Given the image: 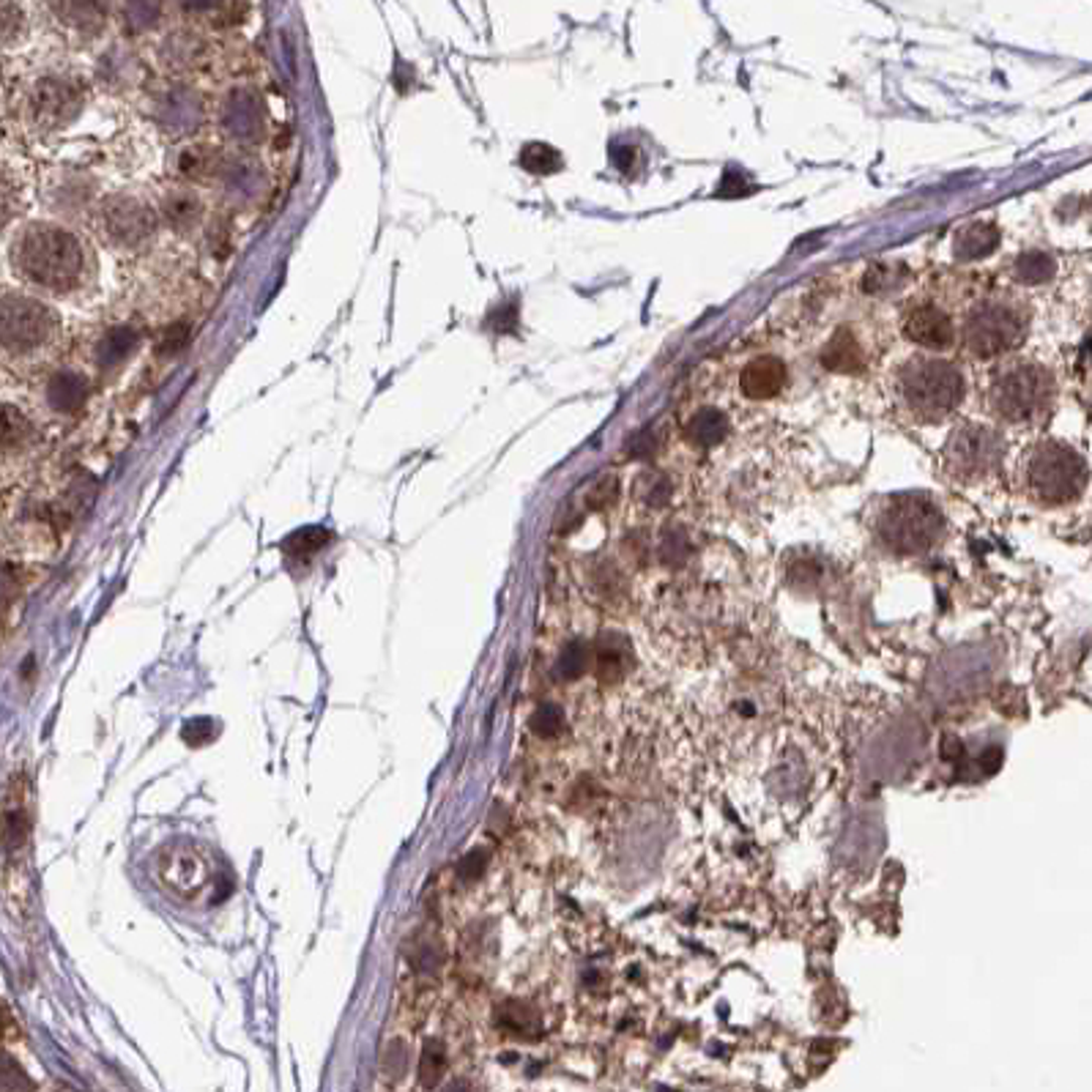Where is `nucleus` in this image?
Returning a JSON list of instances; mask_svg holds the SVG:
<instances>
[{"instance_id":"1","label":"nucleus","mask_w":1092,"mask_h":1092,"mask_svg":"<svg viewBox=\"0 0 1092 1092\" xmlns=\"http://www.w3.org/2000/svg\"><path fill=\"white\" fill-rule=\"evenodd\" d=\"M964 372L958 364L931 353L909 356L896 372V398L909 420L936 425L947 420L964 401Z\"/></svg>"},{"instance_id":"2","label":"nucleus","mask_w":1092,"mask_h":1092,"mask_svg":"<svg viewBox=\"0 0 1092 1092\" xmlns=\"http://www.w3.org/2000/svg\"><path fill=\"white\" fill-rule=\"evenodd\" d=\"M1052 372L1035 361H1004L988 375L985 409L1007 428H1030L1049 417L1054 406Z\"/></svg>"},{"instance_id":"3","label":"nucleus","mask_w":1092,"mask_h":1092,"mask_svg":"<svg viewBox=\"0 0 1092 1092\" xmlns=\"http://www.w3.org/2000/svg\"><path fill=\"white\" fill-rule=\"evenodd\" d=\"M14 266L36 285L66 291L77 283L86 253L74 236L52 224H30L14 245Z\"/></svg>"},{"instance_id":"4","label":"nucleus","mask_w":1092,"mask_h":1092,"mask_svg":"<svg viewBox=\"0 0 1092 1092\" xmlns=\"http://www.w3.org/2000/svg\"><path fill=\"white\" fill-rule=\"evenodd\" d=\"M1030 318L1022 304L1007 296H985L961 318L958 340L972 359L994 361L1027 340Z\"/></svg>"},{"instance_id":"5","label":"nucleus","mask_w":1092,"mask_h":1092,"mask_svg":"<svg viewBox=\"0 0 1092 1092\" xmlns=\"http://www.w3.org/2000/svg\"><path fill=\"white\" fill-rule=\"evenodd\" d=\"M945 528V517L931 498L920 493H898L877 504L874 531L879 545L901 557H915L934 545Z\"/></svg>"},{"instance_id":"6","label":"nucleus","mask_w":1092,"mask_h":1092,"mask_svg":"<svg viewBox=\"0 0 1092 1092\" xmlns=\"http://www.w3.org/2000/svg\"><path fill=\"white\" fill-rule=\"evenodd\" d=\"M1022 482L1027 493L1041 504H1068L1082 496L1087 485V463L1076 449L1060 441H1041L1027 449L1022 460Z\"/></svg>"},{"instance_id":"7","label":"nucleus","mask_w":1092,"mask_h":1092,"mask_svg":"<svg viewBox=\"0 0 1092 1092\" xmlns=\"http://www.w3.org/2000/svg\"><path fill=\"white\" fill-rule=\"evenodd\" d=\"M1004 441L994 428L980 422H961L947 436L942 449L945 471L958 482H983L1002 466Z\"/></svg>"},{"instance_id":"8","label":"nucleus","mask_w":1092,"mask_h":1092,"mask_svg":"<svg viewBox=\"0 0 1092 1092\" xmlns=\"http://www.w3.org/2000/svg\"><path fill=\"white\" fill-rule=\"evenodd\" d=\"M156 877L181 901H195L214 888L216 860L200 843L176 840L156 854Z\"/></svg>"},{"instance_id":"9","label":"nucleus","mask_w":1092,"mask_h":1092,"mask_svg":"<svg viewBox=\"0 0 1092 1092\" xmlns=\"http://www.w3.org/2000/svg\"><path fill=\"white\" fill-rule=\"evenodd\" d=\"M52 312L44 304L22 296H9L3 304V345L11 353H25L39 348L52 332Z\"/></svg>"},{"instance_id":"10","label":"nucleus","mask_w":1092,"mask_h":1092,"mask_svg":"<svg viewBox=\"0 0 1092 1092\" xmlns=\"http://www.w3.org/2000/svg\"><path fill=\"white\" fill-rule=\"evenodd\" d=\"M901 332L909 342H915L926 351H945L958 337V326L950 310L939 302L920 299L912 302L901 315Z\"/></svg>"},{"instance_id":"11","label":"nucleus","mask_w":1092,"mask_h":1092,"mask_svg":"<svg viewBox=\"0 0 1092 1092\" xmlns=\"http://www.w3.org/2000/svg\"><path fill=\"white\" fill-rule=\"evenodd\" d=\"M105 230H108L118 245H137L154 230V214L143 200L129 195L110 197L102 208Z\"/></svg>"},{"instance_id":"12","label":"nucleus","mask_w":1092,"mask_h":1092,"mask_svg":"<svg viewBox=\"0 0 1092 1092\" xmlns=\"http://www.w3.org/2000/svg\"><path fill=\"white\" fill-rule=\"evenodd\" d=\"M30 108H33V118L39 127H60L71 121L80 110V94L74 86L60 83V80H41L33 89Z\"/></svg>"},{"instance_id":"13","label":"nucleus","mask_w":1092,"mask_h":1092,"mask_svg":"<svg viewBox=\"0 0 1092 1092\" xmlns=\"http://www.w3.org/2000/svg\"><path fill=\"white\" fill-rule=\"evenodd\" d=\"M789 383V370L786 364L772 356V353H759L753 356L740 372V392L748 401H772Z\"/></svg>"},{"instance_id":"14","label":"nucleus","mask_w":1092,"mask_h":1092,"mask_svg":"<svg viewBox=\"0 0 1092 1092\" xmlns=\"http://www.w3.org/2000/svg\"><path fill=\"white\" fill-rule=\"evenodd\" d=\"M821 364L829 372H854L866 370L869 364V348L863 345L860 334L851 326H840L838 332L829 337V342L821 348Z\"/></svg>"},{"instance_id":"15","label":"nucleus","mask_w":1092,"mask_h":1092,"mask_svg":"<svg viewBox=\"0 0 1092 1092\" xmlns=\"http://www.w3.org/2000/svg\"><path fill=\"white\" fill-rule=\"evenodd\" d=\"M496 1027L517 1041H536L542 1035V1019L534 1004L526 999L509 996L496 1007Z\"/></svg>"},{"instance_id":"16","label":"nucleus","mask_w":1092,"mask_h":1092,"mask_svg":"<svg viewBox=\"0 0 1092 1092\" xmlns=\"http://www.w3.org/2000/svg\"><path fill=\"white\" fill-rule=\"evenodd\" d=\"M682 436L687 444H692L695 449H713L718 444L726 441L729 436V417L723 414L721 409H713V406H704V409H695L684 420Z\"/></svg>"},{"instance_id":"17","label":"nucleus","mask_w":1092,"mask_h":1092,"mask_svg":"<svg viewBox=\"0 0 1092 1092\" xmlns=\"http://www.w3.org/2000/svg\"><path fill=\"white\" fill-rule=\"evenodd\" d=\"M630 660H633L630 644L624 641L622 635L605 633L592 646V665H595V673L603 682L622 679L627 668H630Z\"/></svg>"},{"instance_id":"18","label":"nucleus","mask_w":1092,"mask_h":1092,"mask_svg":"<svg viewBox=\"0 0 1092 1092\" xmlns=\"http://www.w3.org/2000/svg\"><path fill=\"white\" fill-rule=\"evenodd\" d=\"M22 797L25 794L20 791V778H17V789L9 786V791H6V813H3V843H6L9 854L25 846L30 832V813Z\"/></svg>"},{"instance_id":"19","label":"nucleus","mask_w":1092,"mask_h":1092,"mask_svg":"<svg viewBox=\"0 0 1092 1092\" xmlns=\"http://www.w3.org/2000/svg\"><path fill=\"white\" fill-rule=\"evenodd\" d=\"M999 245V230L991 222H969L953 239V253L958 261H977L994 253Z\"/></svg>"},{"instance_id":"20","label":"nucleus","mask_w":1092,"mask_h":1092,"mask_svg":"<svg viewBox=\"0 0 1092 1092\" xmlns=\"http://www.w3.org/2000/svg\"><path fill=\"white\" fill-rule=\"evenodd\" d=\"M89 398V380L83 378L80 372L60 370L55 378L49 380L47 386V401L49 406L60 414H71V411L83 409V403Z\"/></svg>"},{"instance_id":"21","label":"nucleus","mask_w":1092,"mask_h":1092,"mask_svg":"<svg viewBox=\"0 0 1092 1092\" xmlns=\"http://www.w3.org/2000/svg\"><path fill=\"white\" fill-rule=\"evenodd\" d=\"M137 340H140V334L132 326H116L99 345V364L116 367L121 361H127L137 348Z\"/></svg>"},{"instance_id":"22","label":"nucleus","mask_w":1092,"mask_h":1092,"mask_svg":"<svg viewBox=\"0 0 1092 1092\" xmlns=\"http://www.w3.org/2000/svg\"><path fill=\"white\" fill-rule=\"evenodd\" d=\"M1057 274V264L1046 253H1025L1016 258L1013 280L1022 285H1046Z\"/></svg>"},{"instance_id":"23","label":"nucleus","mask_w":1092,"mask_h":1092,"mask_svg":"<svg viewBox=\"0 0 1092 1092\" xmlns=\"http://www.w3.org/2000/svg\"><path fill=\"white\" fill-rule=\"evenodd\" d=\"M447 1065H449L447 1046L441 1044V1041H436V1038H430L428 1044L422 1046L420 1068H417V1073H420L422 1087H425V1090H433V1087H436V1084H439L441 1079H444V1073H447Z\"/></svg>"},{"instance_id":"24","label":"nucleus","mask_w":1092,"mask_h":1092,"mask_svg":"<svg viewBox=\"0 0 1092 1092\" xmlns=\"http://www.w3.org/2000/svg\"><path fill=\"white\" fill-rule=\"evenodd\" d=\"M520 165L526 167L528 173H534V176H551V173L562 170L565 162H562V154H559L554 146H548V143H528V146L520 151Z\"/></svg>"},{"instance_id":"25","label":"nucleus","mask_w":1092,"mask_h":1092,"mask_svg":"<svg viewBox=\"0 0 1092 1092\" xmlns=\"http://www.w3.org/2000/svg\"><path fill=\"white\" fill-rule=\"evenodd\" d=\"M165 216L173 227L186 230V227H192V224L197 222L200 203H197V197L189 195V192H170V195L165 197Z\"/></svg>"},{"instance_id":"26","label":"nucleus","mask_w":1092,"mask_h":1092,"mask_svg":"<svg viewBox=\"0 0 1092 1092\" xmlns=\"http://www.w3.org/2000/svg\"><path fill=\"white\" fill-rule=\"evenodd\" d=\"M329 539H332V534H329L326 528L310 526L288 536V539L283 542V548H285V554H291V557H312V554H318Z\"/></svg>"},{"instance_id":"27","label":"nucleus","mask_w":1092,"mask_h":1092,"mask_svg":"<svg viewBox=\"0 0 1092 1092\" xmlns=\"http://www.w3.org/2000/svg\"><path fill=\"white\" fill-rule=\"evenodd\" d=\"M528 726H531V732L545 737V740L548 737H557V734L565 729V713H562L559 704H539L534 715H531Z\"/></svg>"},{"instance_id":"28","label":"nucleus","mask_w":1092,"mask_h":1092,"mask_svg":"<svg viewBox=\"0 0 1092 1092\" xmlns=\"http://www.w3.org/2000/svg\"><path fill=\"white\" fill-rule=\"evenodd\" d=\"M635 493L649 507H663L665 501L671 498V482L660 477V474H644L635 482Z\"/></svg>"},{"instance_id":"29","label":"nucleus","mask_w":1092,"mask_h":1092,"mask_svg":"<svg viewBox=\"0 0 1092 1092\" xmlns=\"http://www.w3.org/2000/svg\"><path fill=\"white\" fill-rule=\"evenodd\" d=\"M901 277H904V269H898V266L874 264L863 277V288L869 293H888L901 285Z\"/></svg>"},{"instance_id":"30","label":"nucleus","mask_w":1092,"mask_h":1092,"mask_svg":"<svg viewBox=\"0 0 1092 1092\" xmlns=\"http://www.w3.org/2000/svg\"><path fill=\"white\" fill-rule=\"evenodd\" d=\"M490 854L488 848H471L466 857L458 863V871L455 877L460 879V885H477L479 879L485 877V869H488Z\"/></svg>"},{"instance_id":"31","label":"nucleus","mask_w":1092,"mask_h":1092,"mask_svg":"<svg viewBox=\"0 0 1092 1092\" xmlns=\"http://www.w3.org/2000/svg\"><path fill=\"white\" fill-rule=\"evenodd\" d=\"M589 660H592V652L586 649V644L576 641V644L567 646L562 657H559V673H562L565 679H576V676H581V673L586 671Z\"/></svg>"},{"instance_id":"32","label":"nucleus","mask_w":1092,"mask_h":1092,"mask_svg":"<svg viewBox=\"0 0 1092 1092\" xmlns=\"http://www.w3.org/2000/svg\"><path fill=\"white\" fill-rule=\"evenodd\" d=\"M211 162H214V159H211V154H208L205 148H184L181 156H178V170L189 178H205L208 170H211Z\"/></svg>"},{"instance_id":"33","label":"nucleus","mask_w":1092,"mask_h":1092,"mask_svg":"<svg viewBox=\"0 0 1092 1092\" xmlns=\"http://www.w3.org/2000/svg\"><path fill=\"white\" fill-rule=\"evenodd\" d=\"M3 1092H36L33 1079L22 1071L11 1054H3Z\"/></svg>"},{"instance_id":"34","label":"nucleus","mask_w":1092,"mask_h":1092,"mask_svg":"<svg viewBox=\"0 0 1092 1092\" xmlns=\"http://www.w3.org/2000/svg\"><path fill=\"white\" fill-rule=\"evenodd\" d=\"M184 742L192 745V748H203L208 742L214 740L219 734V723L211 721V718H195V721H186L184 726Z\"/></svg>"},{"instance_id":"35","label":"nucleus","mask_w":1092,"mask_h":1092,"mask_svg":"<svg viewBox=\"0 0 1092 1092\" xmlns=\"http://www.w3.org/2000/svg\"><path fill=\"white\" fill-rule=\"evenodd\" d=\"M3 411H6V414H3V447L11 449L14 444H22V441H25L30 428H28V422H25V417H22L20 411L14 409V406H6Z\"/></svg>"},{"instance_id":"36","label":"nucleus","mask_w":1092,"mask_h":1092,"mask_svg":"<svg viewBox=\"0 0 1092 1092\" xmlns=\"http://www.w3.org/2000/svg\"><path fill=\"white\" fill-rule=\"evenodd\" d=\"M189 342V326L186 323H170L165 332L159 334L156 348L159 353H178Z\"/></svg>"},{"instance_id":"37","label":"nucleus","mask_w":1092,"mask_h":1092,"mask_svg":"<svg viewBox=\"0 0 1092 1092\" xmlns=\"http://www.w3.org/2000/svg\"><path fill=\"white\" fill-rule=\"evenodd\" d=\"M614 498H616V479L614 477H600L595 482V488L589 490L586 501H589V507H592V509H603V507H608V504H611Z\"/></svg>"},{"instance_id":"38","label":"nucleus","mask_w":1092,"mask_h":1092,"mask_svg":"<svg viewBox=\"0 0 1092 1092\" xmlns=\"http://www.w3.org/2000/svg\"><path fill=\"white\" fill-rule=\"evenodd\" d=\"M403 1071H406V1049L401 1044H392L389 1054H386V1073L392 1079H401Z\"/></svg>"},{"instance_id":"39","label":"nucleus","mask_w":1092,"mask_h":1092,"mask_svg":"<svg viewBox=\"0 0 1092 1092\" xmlns=\"http://www.w3.org/2000/svg\"><path fill=\"white\" fill-rule=\"evenodd\" d=\"M444 1092H471V1087L466 1082H452L444 1087Z\"/></svg>"}]
</instances>
